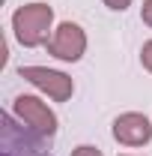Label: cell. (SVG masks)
<instances>
[{
    "mask_svg": "<svg viewBox=\"0 0 152 156\" xmlns=\"http://www.w3.org/2000/svg\"><path fill=\"white\" fill-rule=\"evenodd\" d=\"M140 63H143L146 72H152V39L143 42V48H140Z\"/></svg>",
    "mask_w": 152,
    "mask_h": 156,
    "instance_id": "6",
    "label": "cell"
},
{
    "mask_svg": "<svg viewBox=\"0 0 152 156\" xmlns=\"http://www.w3.org/2000/svg\"><path fill=\"white\" fill-rule=\"evenodd\" d=\"M12 114L33 132L36 138H51L57 135V114L48 108V102H42L39 96H15L12 99Z\"/></svg>",
    "mask_w": 152,
    "mask_h": 156,
    "instance_id": "2",
    "label": "cell"
},
{
    "mask_svg": "<svg viewBox=\"0 0 152 156\" xmlns=\"http://www.w3.org/2000/svg\"><path fill=\"white\" fill-rule=\"evenodd\" d=\"M54 27V9L48 3H24L12 12V33L24 48L48 45Z\"/></svg>",
    "mask_w": 152,
    "mask_h": 156,
    "instance_id": "1",
    "label": "cell"
},
{
    "mask_svg": "<svg viewBox=\"0 0 152 156\" xmlns=\"http://www.w3.org/2000/svg\"><path fill=\"white\" fill-rule=\"evenodd\" d=\"M18 75L24 78V81H30L33 87H39L42 93H48L54 102H66V99H72V93H75V81L66 75V72H60V69H48V66H21Z\"/></svg>",
    "mask_w": 152,
    "mask_h": 156,
    "instance_id": "4",
    "label": "cell"
},
{
    "mask_svg": "<svg viewBox=\"0 0 152 156\" xmlns=\"http://www.w3.org/2000/svg\"><path fill=\"white\" fill-rule=\"evenodd\" d=\"M72 156H101V150H98V147H93V144H81V147H75V150H72Z\"/></svg>",
    "mask_w": 152,
    "mask_h": 156,
    "instance_id": "7",
    "label": "cell"
},
{
    "mask_svg": "<svg viewBox=\"0 0 152 156\" xmlns=\"http://www.w3.org/2000/svg\"><path fill=\"white\" fill-rule=\"evenodd\" d=\"M104 6L114 9V12H125V9L131 6V0H104Z\"/></svg>",
    "mask_w": 152,
    "mask_h": 156,
    "instance_id": "8",
    "label": "cell"
},
{
    "mask_svg": "<svg viewBox=\"0 0 152 156\" xmlns=\"http://www.w3.org/2000/svg\"><path fill=\"white\" fill-rule=\"evenodd\" d=\"M48 54L63 60V63H78L87 54V33L75 21H63L54 27V33L48 39Z\"/></svg>",
    "mask_w": 152,
    "mask_h": 156,
    "instance_id": "3",
    "label": "cell"
},
{
    "mask_svg": "<svg viewBox=\"0 0 152 156\" xmlns=\"http://www.w3.org/2000/svg\"><path fill=\"white\" fill-rule=\"evenodd\" d=\"M140 18H143V24H149V27H152V0H143V9H140Z\"/></svg>",
    "mask_w": 152,
    "mask_h": 156,
    "instance_id": "9",
    "label": "cell"
},
{
    "mask_svg": "<svg viewBox=\"0 0 152 156\" xmlns=\"http://www.w3.org/2000/svg\"><path fill=\"white\" fill-rule=\"evenodd\" d=\"M119 156H131V153H119Z\"/></svg>",
    "mask_w": 152,
    "mask_h": 156,
    "instance_id": "10",
    "label": "cell"
},
{
    "mask_svg": "<svg viewBox=\"0 0 152 156\" xmlns=\"http://www.w3.org/2000/svg\"><path fill=\"white\" fill-rule=\"evenodd\" d=\"M114 138L125 147H143L152 141V123L140 111H125L114 120Z\"/></svg>",
    "mask_w": 152,
    "mask_h": 156,
    "instance_id": "5",
    "label": "cell"
}]
</instances>
